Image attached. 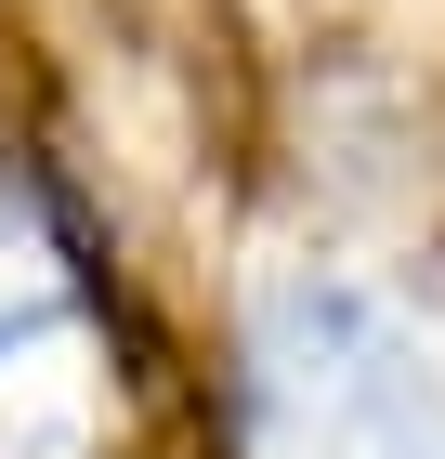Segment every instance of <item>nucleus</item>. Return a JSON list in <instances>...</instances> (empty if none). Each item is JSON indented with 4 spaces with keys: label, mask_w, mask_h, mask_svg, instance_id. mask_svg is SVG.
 I'll return each mask as SVG.
<instances>
[{
    "label": "nucleus",
    "mask_w": 445,
    "mask_h": 459,
    "mask_svg": "<svg viewBox=\"0 0 445 459\" xmlns=\"http://www.w3.org/2000/svg\"><path fill=\"white\" fill-rule=\"evenodd\" d=\"M262 459H445V354L380 289H288L249 342Z\"/></svg>",
    "instance_id": "nucleus-1"
}]
</instances>
